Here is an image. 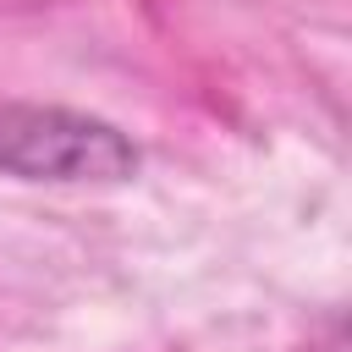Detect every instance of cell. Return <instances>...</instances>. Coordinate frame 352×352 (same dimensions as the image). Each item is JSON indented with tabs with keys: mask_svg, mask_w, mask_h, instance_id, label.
<instances>
[{
	"mask_svg": "<svg viewBox=\"0 0 352 352\" xmlns=\"http://www.w3.org/2000/svg\"><path fill=\"white\" fill-rule=\"evenodd\" d=\"M143 165L138 143L82 110L60 104H0V170L22 182H132Z\"/></svg>",
	"mask_w": 352,
	"mask_h": 352,
	"instance_id": "cell-1",
	"label": "cell"
}]
</instances>
